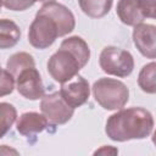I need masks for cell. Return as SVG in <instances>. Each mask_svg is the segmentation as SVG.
<instances>
[{"instance_id":"6da1fadb","label":"cell","mask_w":156,"mask_h":156,"mask_svg":"<svg viewBox=\"0 0 156 156\" xmlns=\"http://www.w3.org/2000/svg\"><path fill=\"white\" fill-rule=\"evenodd\" d=\"M154 129L152 115L143 107H130L111 115L106 122L105 132L111 140L127 141L144 139Z\"/></svg>"},{"instance_id":"7a4b0ae2","label":"cell","mask_w":156,"mask_h":156,"mask_svg":"<svg viewBox=\"0 0 156 156\" xmlns=\"http://www.w3.org/2000/svg\"><path fill=\"white\" fill-rule=\"evenodd\" d=\"M96 102L105 110H121L129 99V89L124 83L113 78H100L93 85Z\"/></svg>"},{"instance_id":"3957f363","label":"cell","mask_w":156,"mask_h":156,"mask_svg":"<svg viewBox=\"0 0 156 156\" xmlns=\"http://www.w3.org/2000/svg\"><path fill=\"white\" fill-rule=\"evenodd\" d=\"M99 63L105 73L119 78L128 77L134 68V58L132 54L117 46L104 48L99 57Z\"/></svg>"},{"instance_id":"277c9868","label":"cell","mask_w":156,"mask_h":156,"mask_svg":"<svg viewBox=\"0 0 156 156\" xmlns=\"http://www.w3.org/2000/svg\"><path fill=\"white\" fill-rule=\"evenodd\" d=\"M83 68L79 60L66 48L60 46V49L49 58L48 72L57 83H66L78 74Z\"/></svg>"},{"instance_id":"5b68a950","label":"cell","mask_w":156,"mask_h":156,"mask_svg":"<svg viewBox=\"0 0 156 156\" xmlns=\"http://www.w3.org/2000/svg\"><path fill=\"white\" fill-rule=\"evenodd\" d=\"M117 15L122 23L136 26L145 18H155V0H119L117 4Z\"/></svg>"},{"instance_id":"8992f818","label":"cell","mask_w":156,"mask_h":156,"mask_svg":"<svg viewBox=\"0 0 156 156\" xmlns=\"http://www.w3.org/2000/svg\"><path fill=\"white\" fill-rule=\"evenodd\" d=\"M58 37V29L56 23L48 16L38 13L29 26L28 40L35 49H46Z\"/></svg>"},{"instance_id":"52a82bcc","label":"cell","mask_w":156,"mask_h":156,"mask_svg":"<svg viewBox=\"0 0 156 156\" xmlns=\"http://www.w3.org/2000/svg\"><path fill=\"white\" fill-rule=\"evenodd\" d=\"M40 110L49 123L54 126L67 123L74 113V108L63 100L60 91L43 95Z\"/></svg>"},{"instance_id":"ba28073f","label":"cell","mask_w":156,"mask_h":156,"mask_svg":"<svg viewBox=\"0 0 156 156\" xmlns=\"http://www.w3.org/2000/svg\"><path fill=\"white\" fill-rule=\"evenodd\" d=\"M17 91L28 100H39L44 95V84L35 67L23 69L16 78Z\"/></svg>"},{"instance_id":"9c48e42d","label":"cell","mask_w":156,"mask_h":156,"mask_svg":"<svg viewBox=\"0 0 156 156\" xmlns=\"http://www.w3.org/2000/svg\"><path fill=\"white\" fill-rule=\"evenodd\" d=\"M38 13L50 17L56 23L58 29V37H63L74 29L76 26L74 16L71 12V10L62 4H58L56 1L45 2L39 9Z\"/></svg>"},{"instance_id":"30bf717a","label":"cell","mask_w":156,"mask_h":156,"mask_svg":"<svg viewBox=\"0 0 156 156\" xmlns=\"http://www.w3.org/2000/svg\"><path fill=\"white\" fill-rule=\"evenodd\" d=\"M60 94L71 107L77 108L88 101L90 95V87L85 78L77 74L71 80L62 84Z\"/></svg>"},{"instance_id":"8fae6325","label":"cell","mask_w":156,"mask_h":156,"mask_svg":"<svg viewBox=\"0 0 156 156\" xmlns=\"http://www.w3.org/2000/svg\"><path fill=\"white\" fill-rule=\"evenodd\" d=\"M155 40H156V28L154 24L139 23V24L134 26L133 41L143 56H145L147 58L156 57Z\"/></svg>"},{"instance_id":"7c38bea8","label":"cell","mask_w":156,"mask_h":156,"mask_svg":"<svg viewBox=\"0 0 156 156\" xmlns=\"http://www.w3.org/2000/svg\"><path fill=\"white\" fill-rule=\"evenodd\" d=\"M49 124L50 123L44 117V115H39L38 112H26L20 116L16 127L20 134L24 136H33L45 130Z\"/></svg>"},{"instance_id":"4fadbf2b","label":"cell","mask_w":156,"mask_h":156,"mask_svg":"<svg viewBox=\"0 0 156 156\" xmlns=\"http://www.w3.org/2000/svg\"><path fill=\"white\" fill-rule=\"evenodd\" d=\"M21 39L20 27L9 18L0 20V49L13 48Z\"/></svg>"},{"instance_id":"5bb4252c","label":"cell","mask_w":156,"mask_h":156,"mask_svg":"<svg viewBox=\"0 0 156 156\" xmlns=\"http://www.w3.org/2000/svg\"><path fill=\"white\" fill-rule=\"evenodd\" d=\"M61 46L69 50L79 60V62L83 67L88 63V61L90 58V49H89L88 44L85 43V40L82 39L80 37H77V35L69 37L61 43Z\"/></svg>"},{"instance_id":"9a60e30c","label":"cell","mask_w":156,"mask_h":156,"mask_svg":"<svg viewBox=\"0 0 156 156\" xmlns=\"http://www.w3.org/2000/svg\"><path fill=\"white\" fill-rule=\"evenodd\" d=\"M78 2L87 16L100 18L110 12L113 0H78Z\"/></svg>"},{"instance_id":"2e32d148","label":"cell","mask_w":156,"mask_h":156,"mask_svg":"<svg viewBox=\"0 0 156 156\" xmlns=\"http://www.w3.org/2000/svg\"><path fill=\"white\" fill-rule=\"evenodd\" d=\"M29 67H35L34 58L28 52H16L10 58L7 60L6 63V69L12 74L13 78H16L23 69L29 68Z\"/></svg>"},{"instance_id":"e0dca14e","label":"cell","mask_w":156,"mask_h":156,"mask_svg":"<svg viewBox=\"0 0 156 156\" xmlns=\"http://www.w3.org/2000/svg\"><path fill=\"white\" fill-rule=\"evenodd\" d=\"M155 73H156L155 62H150L141 68L139 77H138V84L143 91H145L147 94H155L156 93Z\"/></svg>"},{"instance_id":"ac0fdd59","label":"cell","mask_w":156,"mask_h":156,"mask_svg":"<svg viewBox=\"0 0 156 156\" xmlns=\"http://www.w3.org/2000/svg\"><path fill=\"white\" fill-rule=\"evenodd\" d=\"M17 118V111L9 102H0V139L11 129Z\"/></svg>"},{"instance_id":"d6986e66","label":"cell","mask_w":156,"mask_h":156,"mask_svg":"<svg viewBox=\"0 0 156 156\" xmlns=\"http://www.w3.org/2000/svg\"><path fill=\"white\" fill-rule=\"evenodd\" d=\"M15 78L7 69H0V98L9 95L13 91Z\"/></svg>"},{"instance_id":"ffe728a7","label":"cell","mask_w":156,"mask_h":156,"mask_svg":"<svg viewBox=\"0 0 156 156\" xmlns=\"http://www.w3.org/2000/svg\"><path fill=\"white\" fill-rule=\"evenodd\" d=\"M37 1L38 0H2V4L11 11H24L32 7Z\"/></svg>"},{"instance_id":"44dd1931","label":"cell","mask_w":156,"mask_h":156,"mask_svg":"<svg viewBox=\"0 0 156 156\" xmlns=\"http://www.w3.org/2000/svg\"><path fill=\"white\" fill-rule=\"evenodd\" d=\"M94 154L95 155H101V154H112V155H115V154H118V150L112 147V146H102L101 149L96 150Z\"/></svg>"},{"instance_id":"7402d4cb","label":"cell","mask_w":156,"mask_h":156,"mask_svg":"<svg viewBox=\"0 0 156 156\" xmlns=\"http://www.w3.org/2000/svg\"><path fill=\"white\" fill-rule=\"evenodd\" d=\"M0 154H15V155H17L18 152H17L16 150L9 149L6 145H1V146H0Z\"/></svg>"},{"instance_id":"603a6c76","label":"cell","mask_w":156,"mask_h":156,"mask_svg":"<svg viewBox=\"0 0 156 156\" xmlns=\"http://www.w3.org/2000/svg\"><path fill=\"white\" fill-rule=\"evenodd\" d=\"M38 1H41V2H50V1H55V0H38Z\"/></svg>"},{"instance_id":"cb8c5ba5","label":"cell","mask_w":156,"mask_h":156,"mask_svg":"<svg viewBox=\"0 0 156 156\" xmlns=\"http://www.w3.org/2000/svg\"><path fill=\"white\" fill-rule=\"evenodd\" d=\"M1 6H2V0H0V10H1Z\"/></svg>"},{"instance_id":"d4e9b609","label":"cell","mask_w":156,"mask_h":156,"mask_svg":"<svg viewBox=\"0 0 156 156\" xmlns=\"http://www.w3.org/2000/svg\"><path fill=\"white\" fill-rule=\"evenodd\" d=\"M0 69H1V66H0Z\"/></svg>"}]
</instances>
